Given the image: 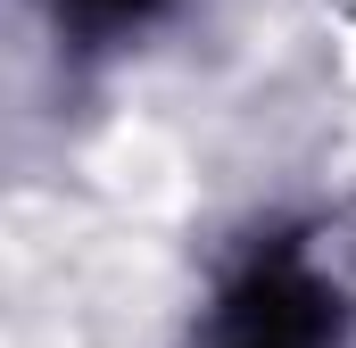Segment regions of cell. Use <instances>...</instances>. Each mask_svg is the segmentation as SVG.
Returning <instances> with one entry per match:
<instances>
[{"instance_id": "6da1fadb", "label": "cell", "mask_w": 356, "mask_h": 348, "mask_svg": "<svg viewBox=\"0 0 356 348\" xmlns=\"http://www.w3.org/2000/svg\"><path fill=\"white\" fill-rule=\"evenodd\" d=\"M340 340V299L298 258H257L216 307L207 348H332Z\"/></svg>"}, {"instance_id": "7a4b0ae2", "label": "cell", "mask_w": 356, "mask_h": 348, "mask_svg": "<svg viewBox=\"0 0 356 348\" xmlns=\"http://www.w3.org/2000/svg\"><path fill=\"white\" fill-rule=\"evenodd\" d=\"M58 17H67L83 42H116V33L149 25V17H158V0H58Z\"/></svg>"}]
</instances>
